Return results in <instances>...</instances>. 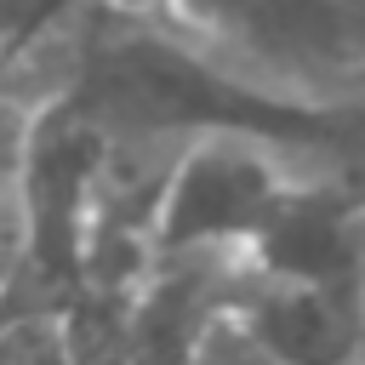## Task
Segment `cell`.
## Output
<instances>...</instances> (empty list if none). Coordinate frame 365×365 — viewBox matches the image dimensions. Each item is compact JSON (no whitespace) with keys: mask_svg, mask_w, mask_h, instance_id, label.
Listing matches in <instances>:
<instances>
[{"mask_svg":"<svg viewBox=\"0 0 365 365\" xmlns=\"http://www.w3.org/2000/svg\"><path fill=\"white\" fill-rule=\"evenodd\" d=\"M160 23L331 103H365V0H160Z\"/></svg>","mask_w":365,"mask_h":365,"instance_id":"6da1fadb","label":"cell"},{"mask_svg":"<svg viewBox=\"0 0 365 365\" xmlns=\"http://www.w3.org/2000/svg\"><path fill=\"white\" fill-rule=\"evenodd\" d=\"M297 171L291 154L240 137V131H211L177 143L154 205H148V245L165 262H194V257H234L245 262L268 222L279 217Z\"/></svg>","mask_w":365,"mask_h":365,"instance_id":"7a4b0ae2","label":"cell"},{"mask_svg":"<svg viewBox=\"0 0 365 365\" xmlns=\"http://www.w3.org/2000/svg\"><path fill=\"white\" fill-rule=\"evenodd\" d=\"M240 336L262 365H365V302L325 285L251 274Z\"/></svg>","mask_w":365,"mask_h":365,"instance_id":"3957f363","label":"cell"},{"mask_svg":"<svg viewBox=\"0 0 365 365\" xmlns=\"http://www.w3.org/2000/svg\"><path fill=\"white\" fill-rule=\"evenodd\" d=\"M97 0H0V51L6 63L40 51L46 40L68 34Z\"/></svg>","mask_w":365,"mask_h":365,"instance_id":"277c9868","label":"cell"},{"mask_svg":"<svg viewBox=\"0 0 365 365\" xmlns=\"http://www.w3.org/2000/svg\"><path fill=\"white\" fill-rule=\"evenodd\" d=\"M6 365H74V348H68L63 331L40 314V319H29V325H11Z\"/></svg>","mask_w":365,"mask_h":365,"instance_id":"5b68a950","label":"cell"}]
</instances>
